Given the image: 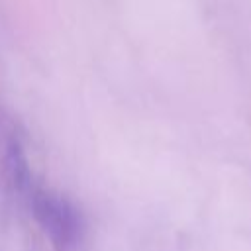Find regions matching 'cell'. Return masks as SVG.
<instances>
[{"label":"cell","instance_id":"1","mask_svg":"<svg viewBox=\"0 0 251 251\" xmlns=\"http://www.w3.org/2000/svg\"><path fill=\"white\" fill-rule=\"evenodd\" d=\"M29 198L33 218L49 237L53 249L76 251L84 233V222L76 206L69 198L43 188H35Z\"/></svg>","mask_w":251,"mask_h":251},{"label":"cell","instance_id":"2","mask_svg":"<svg viewBox=\"0 0 251 251\" xmlns=\"http://www.w3.org/2000/svg\"><path fill=\"white\" fill-rule=\"evenodd\" d=\"M4 175L8 182L14 186L16 192L20 194H29L31 196V173L29 165L25 159V153L20 145L18 139H10L6 145V155H4Z\"/></svg>","mask_w":251,"mask_h":251}]
</instances>
